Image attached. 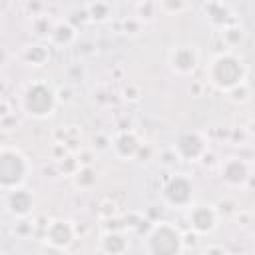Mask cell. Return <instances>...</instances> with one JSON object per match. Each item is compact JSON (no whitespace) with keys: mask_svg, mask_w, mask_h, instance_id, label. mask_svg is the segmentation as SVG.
I'll return each mask as SVG.
<instances>
[{"mask_svg":"<svg viewBox=\"0 0 255 255\" xmlns=\"http://www.w3.org/2000/svg\"><path fill=\"white\" fill-rule=\"evenodd\" d=\"M247 78V66L243 58L231 50L215 54L207 66H205V80L211 84L217 92H231L239 84H245Z\"/></svg>","mask_w":255,"mask_h":255,"instance_id":"obj_1","label":"cell"},{"mask_svg":"<svg viewBox=\"0 0 255 255\" xmlns=\"http://www.w3.org/2000/svg\"><path fill=\"white\" fill-rule=\"evenodd\" d=\"M143 247L145 255H181L183 231L171 221H157L145 233Z\"/></svg>","mask_w":255,"mask_h":255,"instance_id":"obj_2","label":"cell"},{"mask_svg":"<svg viewBox=\"0 0 255 255\" xmlns=\"http://www.w3.org/2000/svg\"><path fill=\"white\" fill-rule=\"evenodd\" d=\"M58 92L52 84L44 80H36L26 86L22 94V110L26 116L34 120H46L56 112L58 106Z\"/></svg>","mask_w":255,"mask_h":255,"instance_id":"obj_3","label":"cell"},{"mask_svg":"<svg viewBox=\"0 0 255 255\" xmlns=\"http://www.w3.org/2000/svg\"><path fill=\"white\" fill-rule=\"evenodd\" d=\"M32 173V165L28 157L16 149L4 145L0 149V187L2 191H12L18 187H24Z\"/></svg>","mask_w":255,"mask_h":255,"instance_id":"obj_4","label":"cell"},{"mask_svg":"<svg viewBox=\"0 0 255 255\" xmlns=\"http://www.w3.org/2000/svg\"><path fill=\"white\" fill-rule=\"evenodd\" d=\"M161 195H163V201L175 209H183V207H191V201H193V195H195V185L191 181L189 175L185 173H173L163 189H161Z\"/></svg>","mask_w":255,"mask_h":255,"instance_id":"obj_5","label":"cell"},{"mask_svg":"<svg viewBox=\"0 0 255 255\" xmlns=\"http://www.w3.org/2000/svg\"><path fill=\"white\" fill-rule=\"evenodd\" d=\"M167 66L177 76H191L199 66V50L195 44H175L167 52Z\"/></svg>","mask_w":255,"mask_h":255,"instance_id":"obj_6","label":"cell"},{"mask_svg":"<svg viewBox=\"0 0 255 255\" xmlns=\"http://www.w3.org/2000/svg\"><path fill=\"white\" fill-rule=\"evenodd\" d=\"M219 211L213 203H193L189 207L187 213V221H189V229H193L199 235H209L217 229L219 225Z\"/></svg>","mask_w":255,"mask_h":255,"instance_id":"obj_7","label":"cell"},{"mask_svg":"<svg viewBox=\"0 0 255 255\" xmlns=\"http://www.w3.org/2000/svg\"><path fill=\"white\" fill-rule=\"evenodd\" d=\"M76 233H78V227L70 221V219H52L48 225H46V231H44V243L50 245L52 249L56 251H66L74 239H76Z\"/></svg>","mask_w":255,"mask_h":255,"instance_id":"obj_8","label":"cell"},{"mask_svg":"<svg viewBox=\"0 0 255 255\" xmlns=\"http://www.w3.org/2000/svg\"><path fill=\"white\" fill-rule=\"evenodd\" d=\"M173 151L181 161H199L207 153V139L199 131H183L177 135Z\"/></svg>","mask_w":255,"mask_h":255,"instance_id":"obj_9","label":"cell"},{"mask_svg":"<svg viewBox=\"0 0 255 255\" xmlns=\"http://www.w3.org/2000/svg\"><path fill=\"white\" fill-rule=\"evenodd\" d=\"M4 205H6L10 215H14L16 219H24L34 211L36 197L30 189L18 187V189H12V191H4Z\"/></svg>","mask_w":255,"mask_h":255,"instance_id":"obj_10","label":"cell"},{"mask_svg":"<svg viewBox=\"0 0 255 255\" xmlns=\"http://www.w3.org/2000/svg\"><path fill=\"white\" fill-rule=\"evenodd\" d=\"M221 179L229 187H245L249 177L253 175L251 165L243 157H229L221 163Z\"/></svg>","mask_w":255,"mask_h":255,"instance_id":"obj_11","label":"cell"},{"mask_svg":"<svg viewBox=\"0 0 255 255\" xmlns=\"http://www.w3.org/2000/svg\"><path fill=\"white\" fill-rule=\"evenodd\" d=\"M141 139L133 129H124L112 139V151L118 159H133L141 149Z\"/></svg>","mask_w":255,"mask_h":255,"instance_id":"obj_12","label":"cell"},{"mask_svg":"<svg viewBox=\"0 0 255 255\" xmlns=\"http://www.w3.org/2000/svg\"><path fill=\"white\" fill-rule=\"evenodd\" d=\"M100 249L104 255H126L129 249V239L124 231H106L100 239Z\"/></svg>","mask_w":255,"mask_h":255,"instance_id":"obj_13","label":"cell"},{"mask_svg":"<svg viewBox=\"0 0 255 255\" xmlns=\"http://www.w3.org/2000/svg\"><path fill=\"white\" fill-rule=\"evenodd\" d=\"M203 14H205V18H207V22L211 26H217L221 30L231 24L229 22L231 20V10L223 2H207V4H203Z\"/></svg>","mask_w":255,"mask_h":255,"instance_id":"obj_14","label":"cell"},{"mask_svg":"<svg viewBox=\"0 0 255 255\" xmlns=\"http://www.w3.org/2000/svg\"><path fill=\"white\" fill-rule=\"evenodd\" d=\"M74 40H76V28L70 22H58V24H54V30L50 34L52 46L64 48V46H70Z\"/></svg>","mask_w":255,"mask_h":255,"instance_id":"obj_15","label":"cell"},{"mask_svg":"<svg viewBox=\"0 0 255 255\" xmlns=\"http://www.w3.org/2000/svg\"><path fill=\"white\" fill-rule=\"evenodd\" d=\"M22 58H24L26 64L40 68V66H44L50 60V48L44 46V44H30V46L24 48Z\"/></svg>","mask_w":255,"mask_h":255,"instance_id":"obj_16","label":"cell"},{"mask_svg":"<svg viewBox=\"0 0 255 255\" xmlns=\"http://www.w3.org/2000/svg\"><path fill=\"white\" fill-rule=\"evenodd\" d=\"M98 181V171L92 165H82L74 175H72V183L76 189H92Z\"/></svg>","mask_w":255,"mask_h":255,"instance_id":"obj_17","label":"cell"},{"mask_svg":"<svg viewBox=\"0 0 255 255\" xmlns=\"http://www.w3.org/2000/svg\"><path fill=\"white\" fill-rule=\"evenodd\" d=\"M221 38H223L225 46L235 48V46H239V44L245 40V30H243L239 24H229V26H225V28L221 30Z\"/></svg>","mask_w":255,"mask_h":255,"instance_id":"obj_18","label":"cell"},{"mask_svg":"<svg viewBox=\"0 0 255 255\" xmlns=\"http://www.w3.org/2000/svg\"><path fill=\"white\" fill-rule=\"evenodd\" d=\"M86 12H88V18L94 20V22H106L110 16H112V4L108 2H92L86 6Z\"/></svg>","mask_w":255,"mask_h":255,"instance_id":"obj_19","label":"cell"},{"mask_svg":"<svg viewBox=\"0 0 255 255\" xmlns=\"http://www.w3.org/2000/svg\"><path fill=\"white\" fill-rule=\"evenodd\" d=\"M159 8H157V2H139L135 4V18L141 20V22H149L157 16Z\"/></svg>","mask_w":255,"mask_h":255,"instance_id":"obj_20","label":"cell"},{"mask_svg":"<svg viewBox=\"0 0 255 255\" xmlns=\"http://www.w3.org/2000/svg\"><path fill=\"white\" fill-rule=\"evenodd\" d=\"M157 8L159 12L163 14H169V16H177L181 12H185L189 8L187 2H181V0H163V2H157Z\"/></svg>","mask_w":255,"mask_h":255,"instance_id":"obj_21","label":"cell"},{"mask_svg":"<svg viewBox=\"0 0 255 255\" xmlns=\"http://www.w3.org/2000/svg\"><path fill=\"white\" fill-rule=\"evenodd\" d=\"M227 98L233 104H245L249 100V88H247V84H239L237 88H233L231 92H227Z\"/></svg>","mask_w":255,"mask_h":255,"instance_id":"obj_22","label":"cell"},{"mask_svg":"<svg viewBox=\"0 0 255 255\" xmlns=\"http://www.w3.org/2000/svg\"><path fill=\"white\" fill-rule=\"evenodd\" d=\"M32 26H34V32H36V34H40V36H50V34H52V30H54V26L50 24V20H48V18H44V16L36 18Z\"/></svg>","mask_w":255,"mask_h":255,"instance_id":"obj_23","label":"cell"},{"mask_svg":"<svg viewBox=\"0 0 255 255\" xmlns=\"http://www.w3.org/2000/svg\"><path fill=\"white\" fill-rule=\"evenodd\" d=\"M116 203L114 201H110V199H104L102 203H100V207H98V213H100V217L102 219H114L116 217Z\"/></svg>","mask_w":255,"mask_h":255,"instance_id":"obj_24","label":"cell"},{"mask_svg":"<svg viewBox=\"0 0 255 255\" xmlns=\"http://www.w3.org/2000/svg\"><path fill=\"white\" fill-rule=\"evenodd\" d=\"M32 229H34V223H32V221H28L26 217H24V219H20V221L14 225V233H16L18 237H28V235L32 233Z\"/></svg>","mask_w":255,"mask_h":255,"instance_id":"obj_25","label":"cell"},{"mask_svg":"<svg viewBox=\"0 0 255 255\" xmlns=\"http://www.w3.org/2000/svg\"><path fill=\"white\" fill-rule=\"evenodd\" d=\"M124 30H126V34H137L141 30V20H137L135 16L126 18L124 20Z\"/></svg>","mask_w":255,"mask_h":255,"instance_id":"obj_26","label":"cell"},{"mask_svg":"<svg viewBox=\"0 0 255 255\" xmlns=\"http://www.w3.org/2000/svg\"><path fill=\"white\" fill-rule=\"evenodd\" d=\"M215 207H217L219 215H229V213H235V211H237V207H235V203H233L231 199H223V201H219Z\"/></svg>","mask_w":255,"mask_h":255,"instance_id":"obj_27","label":"cell"},{"mask_svg":"<svg viewBox=\"0 0 255 255\" xmlns=\"http://www.w3.org/2000/svg\"><path fill=\"white\" fill-rule=\"evenodd\" d=\"M197 239H199V233H195L193 229L185 231V233H183V247H185V249L195 247V245H197Z\"/></svg>","mask_w":255,"mask_h":255,"instance_id":"obj_28","label":"cell"},{"mask_svg":"<svg viewBox=\"0 0 255 255\" xmlns=\"http://www.w3.org/2000/svg\"><path fill=\"white\" fill-rule=\"evenodd\" d=\"M94 147L96 149H108V147H112V141L108 135L98 133V135H94Z\"/></svg>","mask_w":255,"mask_h":255,"instance_id":"obj_29","label":"cell"},{"mask_svg":"<svg viewBox=\"0 0 255 255\" xmlns=\"http://www.w3.org/2000/svg\"><path fill=\"white\" fill-rule=\"evenodd\" d=\"M203 255H229V251L223 245H207L203 249Z\"/></svg>","mask_w":255,"mask_h":255,"instance_id":"obj_30","label":"cell"},{"mask_svg":"<svg viewBox=\"0 0 255 255\" xmlns=\"http://www.w3.org/2000/svg\"><path fill=\"white\" fill-rule=\"evenodd\" d=\"M124 98L129 100V102L139 100V88H137V86H128V88L124 90Z\"/></svg>","mask_w":255,"mask_h":255,"instance_id":"obj_31","label":"cell"},{"mask_svg":"<svg viewBox=\"0 0 255 255\" xmlns=\"http://www.w3.org/2000/svg\"><path fill=\"white\" fill-rule=\"evenodd\" d=\"M78 161H80V165H92V151L90 149H84V151H80L78 153Z\"/></svg>","mask_w":255,"mask_h":255,"instance_id":"obj_32","label":"cell"},{"mask_svg":"<svg viewBox=\"0 0 255 255\" xmlns=\"http://www.w3.org/2000/svg\"><path fill=\"white\" fill-rule=\"evenodd\" d=\"M149 155H151V147H149L147 143H143L141 149H139V153H137V159H139V157H149Z\"/></svg>","mask_w":255,"mask_h":255,"instance_id":"obj_33","label":"cell"},{"mask_svg":"<svg viewBox=\"0 0 255 255\" xmlns=\"http://www.w3.org/2000/svg\"><path fill=\"white\" fill-rule=\"evenodd\" d=\"M245 187H255V173L249 177V181H247V185H245Z\"/></svg>","mask_w":255,"mask_h":255,"instance_id":"obj_34","label":"cell"},{"mask_svg":"<svg viewBox=\"0 0 255 255\" xmlns=\"http://www.w3.org/2000/svg\"><path fill=\"white\" fill-rule=\"evenodd\" d=\"M249 131H251V133H255V122H251V124H249Z\"/></svg>","mask_w":255,"mask_h":255,"instance_id":"obj_35","label":"cell"},{"mask_svg":"<svg viewBox=\"0 0 255 255\" xmlns=\"http://www.w3.org/2000/svg\"><path fill=\"white\" fill-rule=\"evenodd\" d=\"M229 255H239V253H229Z\"/></svg>","mask_w":255,"mask_h":255,"instance_id":"obj_36","label":"cell"}]
</instances>
